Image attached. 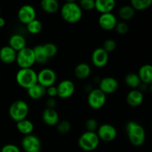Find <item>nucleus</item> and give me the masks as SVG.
<instances>
[{
  "label": "nucleus",
  "instance_id": "1",
  "mask_svg": "<svg viewBox=\"0 0 152 152\" xmlns=\"http://www.w3.org/2000/svg\"><path fill=\"white\" fill-rule=\"evenodd\" d=\"M126 133L129 140L134 146L140 147L145 141V132L144 128L135 121H129L126 124Z\"/></svg>",
  "mask_w": 152,
  "mask_h": 152
},
{
  "label": "nucleus",
  "instance_id": "2",
  "mask_svg": "<svg viewBox=\"0 0 152 152\" xmlns=\"http://www.w3.org/2000/svg\"><path fill=\"white\" fill-rule=\"evenodd\" d=\"M60 14L64 21L70 24H75L81 20L83 10L75 1L65 2L61 7Z\"/></svg>",
  "mask_w": 152,
  "mask_h": 152
},
{
  "label": "nucleus",
  "instance_id": "3",
  "mask_svg": "<svg viewBox=\"0 0 152 152\" xmlns=\"http://www.w3.org/2000/svg\"><path fill=\"white\" fill-rule=\"evenodd\" d=\"M16 80L22 88L28 89L37 83V73L31 68H20L16 73Z\"/></svg>",
  "mask_w": 152,
  "mask_h": 152
},
{
  "label": "nucleus",
  "instance_id": "4",
  "mask_svg": "<svg viewBox=\"0 0 152 152\" xmlns=\"http://www.w3.org/2000/svg\"><path fill=\"white\" fill-rule=\"evenodd\" d=\"M99 140L96 132H87L82 134L78 140V145L85 151H93L99 145Z\"/></svg>",
  "mask_w": 152,
  "mask_h": 152
},
{
  "label": "nucleus",
  "instance_id": "5",
  "mask_svg": "<svg viewBox=\"0 0 152 152\" xmlns=\"http://www.w3.org/2000/svg\"><path fill=\"white\" fill-rule=\"evenodd\" d=\"M29 114V106L25 101L19 99L10 105L9 108V115L15 122H19L27 119Z\"/></svg>",
  "mask_w": 152,
  "mask_h": 152
},
{
  "label": "nucleus",
  "instance_id": "6",
  "mask_svg": "<svg viewBox=\"0 0 152 152\" xmlns=\"http://www.w3.org/2000/svg\"><path fill=\"white\" fill-rule=\"evenodd\" d=\"M16 64L20 68H31L36 63L35 56L33 48L25 47L17 52Z\"/></svg>",
  "mask_w": 152,
  "mask_h": 152
},
{
  "label": "nucleus",
  "instance_id": "7",
  "mask_svg": "<svg viewBox=\"0 0 152 152\" xmlns=\"http://www.w3.org/2000/svg\"><path fill=\"white\" fill-rule=\"evenodd\" d=\"M88 104L94 110H99L105 105L106 102V94L99 88H94L88 95Z\"/></svg>",
  "mask_w": 152,
  "mask_h": 152
},
{
  "label": "nucleus",
  "instance_id": "8",
  "mask_svg": "<svg viewBox=\"0 0 152 152\" xmlns=\"http://www.w3.org/2000/svg\"><path fill=\"white\" fill-rule=\"evenodd\" d=\"M56 81V74L51 68H43L37 74V83L46 88L54 86Z\"/></svg>",
  "mask_w": 152,
  "mask_h": 152
},
{
  "label": "nucleus",
  "instance_id": "9",
  "mask_svg": "<svg viewBox=\"0 0 152 152\" xmlns=\"http://www.w3.org/2000/svg\"><path fill=\"white\" fill-rule=\"evenodd\" d=\"M96 134L100 140L109 142L116 139L117 136V131L112 125L105 123L99 126Z\"/></svg>",
  "mask_w": 152,
  "mask_h": 152
},
{
  "label": "nucleus",
  "instance_id": "10",
  "mask_svg": "<svg viewBox=\"0 0 152 152\" xmlns=\"http://www.w3.org/2000/svg\"><path fill=\"white\" fill-rule=\"evenodd\" d=\"M21 145L25 152L39 151L42 146L39 138L32 134L24 136L21 141Z\"/></svg>",
  "mask_w": 152,
  "mask_h": 152
},
{
  "label": "nucleus",
  "instance_id": "11",
  "mask_svg": "<svg viewBox=\"0 0 152 152\" xmlns=\"http://www.w3.org/2000/svg\"><path fill=\"white\" fill-rule=\"evenodd\" d=\"M57 88V96L61 99H68L75 92V85L71 80H62L56 86Z\"/></svg>",
  "mask_w": 152,
  "mask_h": 152
},
{
  "label": "nucleus",
  "instance_id": "12",
  "mask_svg": "<svg viewBox=\"0 0 152 152\" xmlns=\"http://www.w3.org/2000/svg\"><path fill=\"white\" fill-rule=\"evenodd\" d=\"M17 16L19 22L26 25L31 21L36 19L37 11L31 4H25L19 8Z\"/></svg>",
  "mask_w": 152,
  "mask_h": 152
},
{
  "label": "nucleus",
  "instance_id": "13",
  "mask_svg": "<svg viewBox=\"0 0 152 152\" xmlns=\"http://www.w3.org/2000/svg\"><path fill=\"white\" fill-rule=\"evenodd\" d=\"M109 59V55L102 48H97L91 54V62L95 67L99 68L106 66Z\"/></svg>",
  "mask_w": 152,
  "mask_h": 152
},
{
  "label": "nucleus",
  "instance_id": "14",
  "mask_svg": "<svg viewBox=\"0 0 152 152\" xmlns=\"http://www.w3.org/2000/svg\"><path fill=\"white\" fill-rule=\"evenodd\" d=\"M119 88V83L115 78L106 77L99 82V89L105 94H111L117 91Z\"/></svg>",
  "mask_w": 152,
  "mask_h": 152
},
{
  "label": "nucleus",
  "instance_id": "15",
  "mask_svg": "<svg viewBox=\"0 0 152 152\" xmlns=\"http://www.w3.org/2000/svg\"><path fill=\"white\" fill-rule=\"evenodd\" d=\"M98 23L104 31H111L115 28L117 24V19L115 15L112 13H102L99 17Z\"/></svg>",
  "mask_w": 152,
  "mask_h": 152
},
{
  "label": "nucleus",
  "instance_id": "16",
  "mask_svg": "<svg viewBox=\"0 0 152 152\" xmlns=\"http://www.w3.org/2000/svg\"><path fill=\"white\" fill-rule=\"evenodd\" d=\"M42 120L48 126H56L59 122V116L54 108H45L42 112Z\"/></svg>",
  "mask_w": 152,
  "mask_h": 152
},
{
  "label": "nucleus",
  "instance_id": "17",
  "mask_svg": "<svg viewBox=\"0 0 152 152\" xmlns=\"http://www.w3.org/2000/svg\"><path fill=\"white\" fill-rule=\"evenodd\" d=\"M144 96L139 89H132L126 96V102L131 107H137L142 103Z\"/></svg>",
  "mask_w": 152,
  "mask_h": 152
},
{
  "label": "nucleus",
  "instance_id": "18",
  "mask_svg": "<svg viewBox=\"0 0 152 152\" xmlns=\"http://www.w3.org/2000/svg\"><path fill=\"white\" fill-rule=\"evenodd\" d=\"M17 52L9 45L4 46L0 49V61L5 64H11L16 62Z\"/></svg>",
  "mask_w": 152,
  "mask_h": 152
},
{
  "label": "nucleus",
  "instance_id": "19",
  "mask_svg": "<svg viewBox=\"0 0 152 152\" xmlns=\"http://www.w3.org/2000/svg\"><path fill=\"white\" fill-rule=\"evenodd\" d=\"M8 45L11 47L16 52L22 50L26 46V39L22 35L19 34H13L9 38Z\"/></svg>",
  "mask_w": 152,
  "mask_h": 152
},
{
  "label": "nucleus",
  "instance_id": "20",
  "mask_svg": "<svg viewBox=\"0 0 152 152\" xmlns=\"http://www.w3.org/2000/svg\"><path fill=\"white\" fill-rule=\"evenodd\" d=\"M115 5V0H95V9L101 14L111 13Z\"/></svg>",
  "mask_w": 152,
  "mask_h": 152
},
{
  "label": "nucleus",
  "instance_id": "21",
  "mask_svg": "<svg viewBox=\"0 0 152 152\" xmlns=\"http://www.w3.org/2000/svg\"><path fill=\"white\" fill-rule=\"evenodd\" d=\"M138 76L141 83L145 85H151L152 83V65L145 64L140 68Z\"/></svg>",
  "mask_w": 152,
  "mask_h": 152
},
{
  "label": "nucleus",
  "instance_id": "22",
  "mask_svg": "<svg viewBox=\"0 0 152 152\" xmlns=\"http://www.w3.org/2000/svg\"><path fill=\"white\" fill-rule=\"evenodd\" d=\"M27 92L31 99L37 100V99L42 98L46 94V88L41 86L39 83H37L32 87L27 89Z\"/></svg>",
  "mask_w": 152,
  "mask_h": 152
},
{
  "label": "nucleus",
  "instance_id": "23",
  "mask_svg": "<svg viewBox=\"0 0 152 152\" xmlns=\"http://www.w3.org/2000/svg\"><path fill=\"white\" fill-rule=\"evenodd\" d=\"M91 69L88 64L81 62L74 68V75L79 80H86L90 76Z\"/></svg>",
  "mask_w": 152,
  "mask_h": 152
},
{
  "label": "nucleus",
  "instance_id": "24",
  "mask_svg": "<svg viewBox=\"0 0 152 152\" xmlns=\"http://www.w3.org/2000/svg\"><path fill=\"white\" fill-rule=\"evenodd\" d=\"M16 129L24 136L31 134L34 129V125L31 120L25 119L16 123Z\"/></svg>",
  "mask_w": 152,
  "mask_h": 152
},
{
  "label": "nucleus",
  "instance_id": "25",
  "mask_svg": "<svg viewBox=\"0 0 152 152\" xmlns=\"http://www.w3.org/2000/svg\"><path fill=\"white\" fill-rule=\"evenodd\" d=\"M40 6L42 10L47 13H54L59 9L57 0H41Z\"/></svg>",
  "mask_w": 152,
  "mask_h": 152
},
{
  "label": "nucleus",
  "instance_id": "26",
  "mask_svg": "<svg viewBox=\"0 0 152 152\" xmlns=\"http://www.w3.org/2000/svg\"><path fill=\"white\" fill-rule=\"evenodd\" d=\"M34 52V56H35L36 63L39 64H44L48 62L49 58L48 57L47 54L45 53L44 48L42 45H39L35 46L33 48Z\"/></svg>",
  "mask_w": 152,
  "mask_h": 152
},
{
  "label": "nucleus",
  "instance_id": "27",
  "mask_svg": "<svg viewBox=\"0 0 152 152\" xmlns=\"http://www.w3.org/2000/svg\"><path fill=\"white\" fill-rule=\"evenodd\" d=\"M135 11L136 10L131 5H123L119 10V16L124 21L130 20L134 16Z\"/></svg>",
  "mask_w": 152,
  "mask_h": 152
},
{
  "label": "nucleus",
  "instance_id": "28",
  "mask_svg": "<svg viewBox=\"0 0 152 152\" xmlns=\"http://www.w3.org/2000/svg\"><path fill=\"white\" fill-rule=\"evenodd\" d=\"M125 83L131 88L136 89L140 86L141 80L137 74L130 73V74H128L125 77Z\"/></svg>",
  "mask_w": 152,
  "mask_h": 152
},
{
  "label": "nucleus",
  "instance_id": "29",
  "mask_svg": "<svg viewBox=\"0 0 152 152\" xmlns=\"http://www.w3.org/2000/svg\"><path fill=\"white\" fill-rule=\"evenodd\" d=\"M130 1L131 6L138 11L147 10L152 5V0H130Z\"/></svg>",
  "mask_w": 152,
  "mask_h": 152
},
{
  "label": "nucleus",
  "instance_id": "30",
  "mask_svg": "<svg viewBox=\"0 0 152 152\" xmlns=\"http://www.w3.org/2000/svg\"><path fill=\"white\" fill-rule=\"evenodd\" d=\"M27 31L33 35H36V34H39L42 30V24L38 19H34V20L31 21V22L26 25Z\"/></svg>",
  "mask_w": 152,
  "mask_h": 152
},
{
  "label": "nucleus",
  "instance_id": "31",
  "mask_svg": "<svg viewBox=\"0 0 152 152\" xmlns=\"http://www.w3.org/2000/svg\"><path fill=\"white\" fill-rule=\"evenodd\" d=\"M56 130L60 134H66L71 131V125L68 120H62L56 125Z\"/></svg>",
  "mask_w": 152,
  "mask_h": 152
},
{
  "label": "nucleus",
  "instance_id": "32",
  "mask_svg": "<svg viewBox=\"0 0 152 152\" xmlns=\"http://www.w3.org/2000/svg\"><path fill=\"white\" fill-rule=\"evenodd\" d=\"M43 48H44L45 50V53L47 54L48 57L51 58L53 57L54 56H56V53L58 52V48L57 46L55 44L52 42H48L46 44L42 45Z\"/></svg>",
  "mask_w": 152,
  "mask_h": 152
},
{
  "label": "nucleus",
  "instance_id": "33",
  "mask_svg": "<svg viewBox=\"0 0 152 152\" xmlns=\"http://www.w3.org/2000/svg\"><path fill=\"white\" fill-rule=\"evenodd\" d=\"M79 5L83 10L91 11L95 9V0H80Z\"/></svg>",
  "mask_w": 152,
  "mask_h": 152
},
{
  "label": "nucleus",
  "instance_id": "34",
  "mask_svg": "<svg viewBox=\"0 0 152 152\" xmlns=\"http://www.w3.org/2000/svg\"><path fill=\"white\" fill-rule=\"evenodd\" d=\"M102 48L108 53H111V52L114 51L117 48V42L113 39H108L105 40L102 45Z\"/></svg>",
  "mask_w": 152,
  "mask_h": 152
},
{
  "label": "nucleus",
  "instance_id": "35",
  "mask_svg": "<svg viewBox=\"0 0 152 152\" xmlns=\"http://www.w3.org/2000/svg\"><path fill=\"white\" fill-rule=\"evenodd\" d=\"M85 126H86V129L87 132H96L98 128H99V125H98L97 121L94 118H90L86 120Z\"/></svg>",
  "mask_w": 152,
  "mask_h": 152
},
{
  "label": "nucleus",
  "instance_id": "36",
  "mask_svg": "<svg viewBox=\"0 0 152 152\" xmlns=\"http://www.w3.org/2000/svg\"><path fill=\"white\" fill-rule=\"evenodd\" d=\"M114 30L117 34H120V35H124V34H127L129 31V25L125 22H117Z\"/></svg>",
  "mask_w": 152,
  "mask_h": 152
},
{
  "label": "nucleus",
  "instance_id": "37",
  "mask_svg": "<svg viewBox=\"0 0 152 152\" xmlns=\"http://www.w3.org/2000/svg\"><path fill=\"white\" fill-rule=\"evenodd\" d=\"M1 152H21L20 148L14 144H6L1 148Z\"/></svg>",
  "mask_w": 152,
  "mask_h": 152
},
{
  "label": "nucleus",
  "instance_id": "38",
  "mask_svg": "<svg viewBox=\"0 0 152 152\" xmlns=\"http://www.w3.org/2000/svg\"><path fill=\"white\" fill-rule=\"evenodd\" d=\"M46 94L50 98H55L57 96V88L56 86H52L46 88Z\"/></svg>",
  "mask_w": 152,
  "mask_h": 152
},
{
  "label": "nucleus",
  "instance_id": "39",
  "mask_svg": "<svg viewBox=\"0 0 152 152\" xmlns=\"http://www.w3.org/2000/svg\"><path fill=\"white\" fill-rule=\"evenodd\" d=\"M56 105V102L55 98H48V99L46 102V105H47V108H54L55 106Z\"/></svg>",
  "mask_w": 152,
  "mask_h": 152
},
{
  "label": "nucleus",
  "instance_id": "40",
  "mask_svg": "<svg viewBox=\"0 0 152 152\" xmlns=\"http://www.w3.org/2000/svg\"><path fill=\"white\" fill-rule=\"evenodd\" d=\"M4 25H5V20H4V18L0 16V28H3Z\"/></svg>",
  "mask_w": 152,
  "mask_h": 152
},
{
  "label": "nucleus",
  "instance_id": "41",
  "mask_svg": "<svg viewBox=\"0 0 152 152\" xmlns=\"http://www.w3.org/2000/svg\"><path fill=\"white\" fill-rule=\"evenodd\" d=\"M65 1H66V2H74L75 0H65Z\"/></svg>",
  "mask_w": 152,
  "mask_h": 152
},
{
  "label": "nucleus",
  "instance_id": "42",
  "mask_svg": "<svg viewBox=\"0 0 152 152\" xmlns=\"http://www.w3.org/2000/svg\"><path fill=\"white\" fill-rule=\"evenodd\" d=\"M150 91H151V92L152 93V83L150 85Z\"/></svg>",
  "mask_w": 152,
  "mask_h": 152
},
{
  "label": "nucleus",
  "instance_id": "43",
  "mask_svg": "<svg viewBox=\"0 0 152 152\" xmlns=\"http://www.w3.org/2000/svg\"><path fill=\"white\" fill-rule=\"evenodd\" d=\"M0 16H1V10H0Z\"/></svg>",
  "mask_w": 152,
  "mask_h": 152
},
{
  "label": "nucleus",
  "instance_id": "44",
  "mask_svg": "<svg viewBox=\"0 0 152 152\" xmlns=\"http://www.w3.org/2000/svg\"><path fill=\"white\" fill-rule=\"evenodd\" d=\"M36 152H41L40 151H36Z\"/></svg>",
  "mask_w": 152,
  "mask_h": 152
},
{
  "label": "nucleus",
  "instance_id": "45",
  "mask_svg": "<svg viewBox=\"0 0 152 152\" xmlns=\"http://www.w3.org/2000/svg\"><path fill=\"white\" fill-rule=\"evenodd\" d=\"M151 127H152V121H151Z\"/></svg>",
  "mask_w": 152,
  "mask_h": 152
}]
</instances>
